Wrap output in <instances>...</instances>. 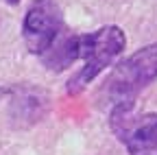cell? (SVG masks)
Here are the masks:
<instances>
[{"mask_svg": "<svg viewBox=\"0 0 157 155\" xmlns=\"http://www.w3.org/2000/svg\"><path fill=\"white\" fill-rule=\"evenodd\" d=\"M124 48L127 35L118 24H105L92 33L76 35V59H81L83 66L70 76V81L66 83V92L70 96H76L87 90L103 70L116 64Z\"/></svg>", "mask_w": 157, "mask_h": 155, "instance_id": "1", "label": "cell"}, {"mask_svg": "<svg viewBox=\"0 0 157 155\" xmlns=\"http://www.w3.org/2000/svg\"><path fill=\"white\" fill-rule=\"evenodd\" d=\"M157 81V42L137 48L122 61H118L101 87L98 99L105 107L135 105L144 87Z\"/></svg>", "mask_w": 157, "mask_h": 155, "instance_id": "2", "label": "cell"}, {"mask_svg": "<svg viewBox=\"0 0 157 155\" xmlns=\"http://www.w3.org/2000/svg\"><path fill=\"white\" fill-rule=\"evenodd\" d=\"M109 129L129 155H157V111H135V105L109 109Z\"/></svg>", "mask_w": 157, "mask_h": 155, "instance_id": "3", "label": "cell"}, {"mask_svg": "<svg viewBox=\"0 0 157 155\" xmlns=\"http://www.w3.org/2000/svg\"><path fill=\"white\" fill-rule=\"evenodd\" d=\"M7 2H9V5H17V2H20V0H7Z\"/></svg>", "mask_w": 157, "mask_h": 155, "instance_id": "5", "label": "cell"}, {"mask_svg": "<svg viewBox=\"0 0 157 155\" xmlns=\"http://www.w3.org/2000/svg\"><path fill=\"white\" fill-rule=\"evenodd\" d=\"M63 35V15L57 0H33L22 20V40L29 52L44 57Z\"/></svg>", "mask_w": 157, "mask_h": 155, "instance_id": "4", "label": "cell"}]
</instances>
